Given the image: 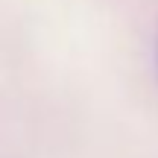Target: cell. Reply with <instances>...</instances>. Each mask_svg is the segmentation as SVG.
<instances>
[{
  "label": "cell",
  "instance_id": "6da1fadb",
  "mask_svg": "<svg viewBox=\"0 0 158 158\" xmlns=\"http://www.w3.org/2000/svg\"><path fill=\"white\" fill-rule=\"evenodd\" d=\"M155 62H158V27H155Z\"/></svg>",
  "mask_w": 158,
  "mask_h": 158
}]
</instances>
